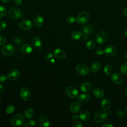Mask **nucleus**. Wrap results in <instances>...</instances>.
<instances>
[{
	"label": "nucleus",
	"mask_w": 127,
	"mask_h": 127,
	"mask_svg": "<svg viewBox=\"0 0 127 127\" xmlns=\"http://www.w3.org/2000/svg\"><path fill=\"white\" fill-rule=\"evenodd\" d=\"M8 14L10 17L13 19L24 18V15L22 14L21 10L16 6L11 7L9 9Z\"/></svg>",
	"instance_id": "1"
},
{
	"label": "nucleus",
	"mask_w": 127,
	"mask_h": 127,
	"mask_svg": "<svg viewBox=\"0 0 127 127\" xmlns=\"http://www.w3.org/2000/svg\"><path fill=\"white\" fill-rule=\"evenodd\" d=\"M111 113V111H105L103 110H101L97 112L94 117V121L97 123H100L105 121L108 116L110 115Z\"/></svg>",
	"instance_id": "2"
},
{
	"label": "nucleus",
	"mask_w": 127,
	"mask_h": 127,
	"mask_svg": "<svg viewBox=\"0 0 127 127\" xmlns=\"http://www.w3.org/2000/svg\"><path fill=\"white\" fill-rule=\"evenodd\" d=\"M14 49L13 46L10 44L5 45L2 47L1 50V54L6 57H10L14 53Z\"/></svg>",
	"instance_id": "3"
},
{
	"label": "nucleus",
	"mask_w": 127,
	"mask_h": 127,
	"mask_svg": "<svg viewBox=\"0 0 127 127\" xmlns=\"http://www.w3.org/2000/svg\"><path fill=\"white\" fill-rule=\"evenodd\" d=\"M24 121V118L20 114H16L13 116L10 120L11 124L15 127L22 126Z\"/></svg>",
	"instance_id": "4"
},
{
	"label": "nucleus",
	"mask_w": 127,
	"mask_h": 127,
	"mask_svg": "<svg viewBox=\"0 0 127 127\" xmlns=\"http://www.w3.org/2000/svg\"><path fill=\"white\" fill-rule=\"evenodd\" d=\"M89 18V13L85 11H82L78 14L76 17V21L77 22L83 25L85 24Z\"/></svg>",
	"instance_id": "5"
},
{
	"label": "nucleus",
	"mask_w": 127,
	"mask_h": 127,
	"mask_svg": "<svg viewBox=\"0 0 127 127\" xmlns=\"http://www.w3.org/2000/svg\"><path fill=\"white\" fill-rule=\"evenodd\" d=\"M108 38V33L105 31H101L97 34L95 37V40L98 43L103 44L107 41Z\"/></svg>",
	"instance_id": "6"
},
{
	"label": "nucleus",
	"mask_w": 127,
	"mask_h": 127,
	"mask_svg": "<svg viewBox=\"0 0 127 127\" xmlns=\"http://www.w3.org/2000/svg\"><path fill=\"white\" fill-rule=\"evenodd\" d=\"M75 69L76 72L82 76L87 75L90 73L89 68L86 65L82 64H77L76 66Z\"/></svg>",
	"instance_id": "7"
},
{
	"label": "nucleus",
	"mask_w": 127,
	"mask_h": 127,
	"mask_svg": "<svg viewBox=\"0 0 127 127\" xmlns=\"http://www.w3.org/2000/svg\"><path fill=\"white\" fill-rule=\"evenodd\" d=\"M20 95L22 99L24 101H28L31 98V93L29 89L26 87L21 88L20 91Z\"/></svg>",
	"instance_id": "8"
},
{
	"label": "nucleus",
	"mask_w": 127,
	"mask_h": 127,
	"mask_svg": "<svg viewBox=\"0 0 127 127\" xmlns=\"http://www.w3.org/2000/svg\"><path fill=\"white\" fill-rule=\"evenodd\" d=\"M19 27L22 30H29L32 28L33 24L32 22L28 19L23 20L19 23Z\"/></svg>",
	"instance_id": "9"
},
{
	"label": "nucleus",
	"mask_w": 127,
	"mask_h": 127,
	"mask_svg": "<svg viewBox=\"0 0 127 127\" xmlns=\"http://www.w3.org/2000/svg\"><path fill=\"white\" fill-rule=\"evenodd\" d=\"M65 92L68 96L72 98H76L78 96V90L73 86L67 87L65 89Z\"/></svg>",
	"instance_id": "10"
},
{
	"label": "nucleus",
	"mask_w": 127,
	"mask_h": 127,
	"mask_svg": "<svg viewBox=\"0 0 127 127\" xmlns=\"http://www.w3.org/2000/svg\"><path fill=\"white\" fill-rule=\"evenodd\" d=\"M117 50L116 48L112 45L106 46L104 49V53L108 57H112L114 56L117 53Z\"/></svg>",
	"instance_id": "11"
},
{
	"label": "nucleus",
	"mask_w": 127,
	"mask_h": 127,
	"mask_svg": "<svg viewBox=\"0 0 127 127\" xmlns=\"http://www.w3.org/2000/svg\"><path fill=\"white\" fill-rule=\"evenodd\" d=\"M111 80L114 83L120 84L122 83L124 81V77L119 72H115L111 76Z\"/></svg>",
	"instance_id": "12"
},
{
	"label": "nucleus",
	"mask_w": 127,
	"mask_h": 127,
	"mask_svg": "<svg viewBox=\"0 0 127 127\" xmlns=\"http://www.w3.org/2000/svg\"><path fill=\"white\" fill-rule=\"evenodd\" d=\"M38 125L41 127H48L50 126L49 118L45 115L41 116L38 119Z\"/></svg>",
	"instance_id": "13"
},
{
	"label": "nucleus",
	"mask_w": 127,
	"mask_h": 127,
	"mask_svg": "<svg viewBox=\"0 0 127 127\" xmlns=\"http://www.w3.org/2000/svg\"><path fill=\"white\" fill-rule=\"evenodd\" d=\"M20 72L17 69L11 70L8 74V77L12 81L17 80L20 77Z\"/></svg>",
	"instance_id": "14"
},
{
	"label": "nucleus",
	"mask_w": 127,
	"mask_h": 127,
	"mask_svg": "<svg viewBox=\"0 0 127 127\" xmlns=\"http://www.w3.org/2000/svg\"><path fill=\"white\" fill-rule=\"evenodd\" d=\"M20 51L23 54H29L32 51V47L29 44H24L21 46Z\"/></svg>",
	"instance_id": "15"
},
{
	"label": "nucleus",
	"mask_w": 127,
	"mask_h": 127,
	"mask_svg": "<svg viewBox=\"0 0 127 127\" xmlns=\"http://www.w3.org/2000/svg\"><path fill=\"white\" fill-rule=\"evenodd\" d=\"M92 87L91 83L88 81H85L83 82L80 86V90L85 93L89 92Z\"/></svg>",
	"instance_id": "16"
},
{
	"label": "nucleus",
	"mask_w": 127,
	"mask_h": 127,
	"mask_svg": "<svg viewBox=\"0 0 127 127\" xmlns=\"http://www.w3.org/2000/svg\"><path fill=\"white\" fill-rule=\"evenodd\" d=\"M44 18L40 15H37L34 19V24L36 27L39 28L42 27L44 24Z\"/></svg>",
	"instance_id": "17"
},
{
	"label": "nucleus",
	"mask_w": 127,
	"mask_h": 127,
	"mask_svg": "<svg viewBox=\"0 0 127 127\" xmlns=\"http://www.w3.org/2000/svg\"><path fill=\"white\" fill-rule=\"evenodd\" d=\"M81 109V105L77 102H74L72 103L69 107V110L71 112L76 113L79 111Z\"/></svg>",
	"instance_id": "18"
},
{
	"label": "nucleus",
	"mask_w": 127,
	"mask_h": 127,
	"mask_svg": "<svg viewBox=\"0 0 127 127\" xmlns=\"http://www.w3.org/2000/svg\"><path fill=\"white\" fill-rule=\"evenodd\" d=\"M92 93L93 96L97 98H102L104 96V91L98 87L95 88L92 91Z\"/></svg>",
	"instance_id": "19"
},
{
	"label": "nucleus",
	"mask_w": 127,
	"mask_h": 127,
	"mask_svg": "<svg viewBox=\"0 0 127 127\" xmlns=\"http://www.w3.org/2000/svg\"><path fill=\"white\" fill-rule=\"evenodd\" d=\"M54 56L58 59L63 60L65 58L66 54L63 50L60 49H57L55 50L54 53Z\"/></svg>",
	"instance_id": "20"
},
{
	"label": "nucleus",
	"mask_w": 127,
	"mask_h": 127,
	"mask_svg": "<svg viewBox=\"0 0 127 127\" xmlns=\"http://www.w3.org/2000/svg\"><path fill=\"white\" fill-rule=\"evenodd\" d=\"M90 117V113L87 110H83L79 115V118L83 121H86L89 119Z\"/></svg>",
	"instance_id": "21"
},
{
	"label": "nucleus",
	"mask_w": 127,
	"mask_h": 127,
	"mask_svg": "<svg viewBox=\"0 0 127 127\" xmlns=\"http://www.w3.org/2000/svg\"><path fill=\"white\" fill-rule=\"evenodd\" d=\"M90 99V96L89 94L87 93H83L80 94L78 97V100L79 102L82 103H85L87 102Z\"/></svg>",
	"instance_id": "22"
},
{
	"label": "nucleus",
	"mask_w": 127,
	"mask_h": 127,
	"mask_svg": "<svg viewBox=\"0 0 127 127\" xmlns=\"http://www.w3.org/2000/svg\"><path fill=\"white\" fill-rule=\"evenodd\" d=\"M101 107L105 110H109L111 107V102L110 100L108 98L103 99L101 102Z\"/></svg>",
	"instance_id": "23"
},
{
	"label": "nucleus",
	"mask_w": 127,
	"mask_h": 127,
	"mask_svg": "<svg viewBox=\"0 0 127 127\" xmlns=\"http://www.w3.org/2000/svg\"><path fill=\"white\" fill-rule=\"evenodd\" d=\"M32 43L33 46L34 48H38L41 47L42 41L40 38L39 36H35L33 38L32 40Z\"/></svg>",
	"instance_id": "24"
},
{
	"label": "nucleus",
	"mask_w": 127,
	"mask_h": 127,
	"mask_svg": "<svg viewBox=\"0 0 127 127\" xmlns=\"http://www.w3.org/2000/svg\"><path fill=\"white\" fill-rule=\"evenodd\" d=\"M100 66V63L99 62L94 61L90 65V69L93 72H96L99 70Z\"/></svg>",
	"instance_id": "25"
},
{
	"label": "nucleus",
	"mask_w": 127,
	"mask_h": 127,
	"mask_svg": "<svg viewBox=\"0 0 127 127\" xmlns=\"http://www.w3.org/2000/svg\"><path fill=\"white\" fill-rule=\"evenodd\" d=\"M93 31V27L90 24H87L84 25L82 28V31L84 34H91Z\"/></svg>",
	"instance_id": "26"
},
{
	"label": "nucleus",
	"mask_w": 127,
	"mask_h": 127,
	"mask_svg": "<svg viewBox=\"0 0 127 127\" xmlns=\"http://www.w3.org/2000/svg\"><path fill=\"white\" fill-rule=\"evenodd\" d=\"M82 36V33L79 31H74L71 34V37L73 40H78Z\"/></svg>",
	"instance_id": "27"
},
{
	"label": "nucleus",
	"mask_w": 127,
	"mask_h": 127,
	"mask_svg": "<svg viewBox=\"0 0 127 127\" xmlns=\"http://www.w3.org/2000/svg\"><path fill=\"white\" fill-rule=\"evenodd\" d=\"M34 115V111L32 109L28 108L24 112V116L26 118L30 119Z\"/></svg>",
	"instance_id": "28"
},
{
	"label": "nucleus",
	"mask_w": 127,
	"mask_h": 127,
	"mask_svg": "<svg viewBox=\"0 0 127 127\" xmlns=\"http://www.w3.org/2000/svg\"><path fill=\"white\" fill-rule=\"evenodd\" d=\"M96 46L95 41L93 40H90L88 41L86 44V47L88 50H91L93 49Z\"/></svg>",
	"instance_id": "29"
},
{
	"label": "nucleus",
	"mask_w": 127,
	"mask_h": 127,
	"mask_svg": "<svg viewBox=\"0 0 127 127\" xmlns=\"http://www.w3.org/2000/svg\"><path fill=\"white\" fill-rule=\"evenodd\" d=\"M112 70L113 69L112 66L108 64H106L104 68V71L107 75H110L111 74Z\"/></svg>",
	"instance_id": "30"
},
{
	"label": "nucleus",
	"mask_w": 127,
	"mask_h": 127,
	"mask_svg": "<svg viewBox=\"0 0 127 127\" xmlns=\"http://www.w3.org/2000/svg\"><path fill=\"white\" fill-rule=\"evenodd\" d=\"M121 72L125 75L127 74V62L124 63L122 64L120 68Z\"/></svg>",
	"instance_id": "31"
},
{
	"label": "nucleus",
	"mask_w": 127,
	"mask_h": 127,
	"mask_svg": "<svg viewBox=\"0 0 127 127\" xmlns=\"http://www.w3.org/2000/svg\"><path fill=\"white\" fill-rule=\"evenodd\" d=\"M6 8L3 6L0 5V18L4 17L6 14Z\"/></svg>",
	"instance_id": "32"
},
{
	"label": "nucleus",
	"mask_w": 127,
	"mask_h": 127,
	"mask_svg": "<svg viewBox=\"0 0 127 127\" xmlns=\"http://www.w3.org/2000/svg\"><path fill=\"white\" fill-rule=\"evenodd\" d=\"M36 125V122L33 120H28L26 124L25 125H22V126L23 127H34Z\"/></svg>",
	"instance_id": "33"
},
{
	"label": "nucleus",
	"mask_w": 127,
	"mask_h": 127,
	"mask_svg": "<svg viewBox=\"0 0 127 127\" xmlns=\"http://www.w3.org/2000/svg\"><path fill=\"white\" fill-rule=\"evenodd\" d=\"M76 20V19L73 16H69L66 18L67 22L69 24L74 23Z\"/></svg>",
	"instance_id": "34"
},
{
	"label": "nucleus",
	"mask_w": 127,
	"mask_h": 127,
	"mask_svg": "<svg viewBox=\"0 0 127 127\" xmlns=\"http://www.w3.org/2000/svg\"><path fill=\"white\" fill-rule=\"evenodd\" d=\"M14 110H15L14 106H13L12 105H10V106H8L6 108V109L5 110V112L7 114H11L14 111Z\"/></svg>",
	"instance_id": "35"
},
{
	"label": "nucleus",
	"mask_w": 127,
	"mask_h": 127,
	"mask_svg": "<svg viewBox=\"0 0 127 127\" xmlns=\"http://www.w3.org/2000/svg\"><path fill=\"white\" fill-rule=\"evenodd\" d=\"M95 53L97 55H101L104 53V50L101 48H98L95 49Z\"/></svg>",
	"instance_id": "36"
},
{
	"label": "nucleus",
	"mask_w": 127,
	"mask_h": 127,
	"mask_svg": "<svg viewBox=\"0 0 127 127\" xmlns=\"http://www.w3.org/2000/svg\"><path fill=\"white\" fill-rule=\"evenodd\" d=\"M8 76L5 74H1L0 75V82L2 83L5 82L7 80Z\"/></svg>",
	"instance_id": "37"
},
{
	"label": "nucleus",
	"mask_w": 127,
	"mask_h": 127,
	"mask_svg": "<svg viewBox=\"0 0 127 127\" xmlns=\"http://www.w3.org/2000/svg\"><path fill=\"white\" fill-rule=\"evenodd\" d=\"M6 27V23L4 21H0V30H4Z\"/></svg>",
	"instance_id": "38"
},
{
	"label": "nucleus",
	"mask_w": 127,
	"mask_h": 127,
	"mask_svg": "<svg viewBox=\"0 0 127 127\" xmlns=\"http://www.w3.org/2000/svg\"><path fill=\"white\" fill-rule=\"evenodd\" d=\"M6 42L5 37L2 35H0V45H3Z\"/></svg>",
	"instance_id": "39"
},
{
	"label": "nucleus",
	"mask_w": 127,
	"mask_h": 127,
	"mask_svg": "<svg viewBox=\"0 0 127 127\" xmlns=\"http://www.w3.org/2000/svg\"><path fill=\"white\" fill-rule=\"evenodd\" d=\"M53 55L51 53H48L46 54L45 55V58L47 60H51L53 58Z\"/></svg>",
	"instance_id": "40"
},
{
	"label": "nucleus",
	"mask_w": 127,
	"mask_h": 127,
	"mask_svg": "<svg viewBox=\"0 0 127 127\" xmlns=\"http://www.w3.org/2000/svg\"><path fill=\"white\" fill-rule=\"evenodd\" d=\"M73 127H82V124L81 122L79 121H76L73 125Z\"/></svg>",
	"instance_id": "41"
},
{
	"label": "nucleus",
	"mask_w": 127,
	"mask_h": 127,
	"mask_svg": "<svg viewBox=\"0 0 127 127\" xmlns=\"http://www.w3.org/2000/svg\"><path fill=\"white\" fill-rule=\"evenodd\" d=\"M102 127H113V125L110 123H107L103 124L101 126Z\"/></svg>",
	"instance_id": "42"
},
{
	"label": "nucleus",
	"mask_w": 127,
	"mask_h": 127,
	"mask_svg": "<svg viewBox=\"0 0 127 127\" xmlns=\"http://www.w3.org/2000/svg\"><path fill=\"white\" fill-rule=\"evenodd\" d=\"M79 118V116L77 115H73L71 117V119L73 121H76L78 120V119Z\"/></svg>",
	"instance_id": "43"
},
{
	"label": "nucleus",
	"mask_w": 127,
	"mask_h": 127,
	"mask_svg": "<svg viewBox=\"0 0 127 127\" xmlns=\"http://www.w3.org/2000/svg\"><path fill=\"white\" fill-rule=\"evenodd\" d=\"M124 113L122 111H119L117 113V116L118 117H122L124 116Z\"/></svg>",
	"instance_id": "44"
},
{
	"label": "nucleus",
	"mask_w": 127,
	"mask_h": 127,
	"mask_svg": "<svg viewBox=\"0 0 127 127\" xmlns=\"http://www.w3.org/2000/svg\"><path fill=\"white\" fill-rule=\"evenodd\" d=\"M23 0H13L14 3L17 5H20L22 3Z\"/></svg>",
	"instance_id": "45"
},
{
	"label": "nucleus",
	"mask_w": 127,
	"mask_h": 127,
	"mask_svg": "<svg viewBox=\"0 0 127 127\" xmlns=\"http://www.w3.org/2000/svg\"><path fill=\"white\" fill-rule=\"evenodd\" d=\"M82 38L84 40V41H86L89 38V36L88 35V34H84L83 35V36H82Z\"/></svg>",
	"instance_id": "46"
},
{
	"label": "nucleus",
	"mask_w": 127,
	"mask_h": 127,
	"mask_svg": "<svg viewBox=\"0 0 127 127\" xmlns=\"http://www.w3.org/2000/svg\"><path fill=\"white\" fill-rule=\"evenodd\" d=\"M4 91V87L2 85L0 84V93H2Z\"/></svg>",
	"instance_id": "47"
},
{
	"label": "nucleus",
	"mask_w": 127,
	"mask_h": 127,
	"mask_svg": "<svg viewBox=\"0 0 127 127\" xmlns=\"http://www.w3.org/2000/svg\"><path fill=\"white\" fill-rule=\"evenodd\" d=\"M1 1L3 2V3H8L9 2H10L11 0H1Z\"/></svg>",
	"instance_id": "48"
},
{
	"label": "nucleus",
	"mask_w": 127,
	"mask_h": 127,
	"mask_svg": "<svg viewBox=\"0 0 127 127\" xmlns=\"http://www.w3.org/2000/svg\"><path fill=\"white\" fill-rule=\"evenodd\" d=\"M124 13L125 15V16L127 18V7H126L124 10Z\"/></svg>",
	"instance_id": "49"
},
{
	"label": "nucleus",
	"mask_w": 127,
	"mask_h": 127,
	"mask_svg": "<svg viewBox=\"0 0 127 127\" xmlns=\"http://www.w3.org/2000/svg\"><path fill=\"white\" fill-rule=\"evenodd\" d=\"M124 33H125V35L127 37V29H126L125 30V31H124Z\"/></svg>",
	"instance_id": "50"
},
{
	"label": "nucleus",
	"mask_w": 127,
	"mask_h": 127,
	"mask_svg": "<svg viewBox=\"0 0 127 127\" xmlns=\"http://www.w3.org/2000/svg\"><path fill=\"white\" fill-rule=\"evenodd\" d=\"M125 58L127 60V51L125 53Z\"/></svg>",
	"instance_id": "51"
},
{
	"label": "nucleus",
	"mask_w": 127,
	"mask_h": 127,
	"mask_svg": "<svg viewBox=\"0 0 127 127\" xmlns=\"http://www.w3.org/2000/svg\"><path fill=\"white\" fill-rule=\"evenodd\" d=\"M125 92H126V95L127 96V88H126V91H125Z\"/></svg>",
	"instance_id": "52"
},
{
	"label": "nucleus",
	"mask_w": 127,
	"mask_h": 127,
	"mask_svg": "<svg viewBox=\"0 0 127 127\" xmlns=\"http://www.w3.org/2000/svg\"><path fill=\"white\" fill-rule=\"evenodd\" d=\"M126 113H127V106L126 108Z\"/></svg>",
	"instance_id": "53"
},
{
	"label": "nucleus",
	"mask_w": 127,
	"mask_h": 127,
	"mask_svg": "<svg viewBox=\"0 0 127 127\" xmlns=\"http://www.w3.org/2000/svg\"><path fill=\"white\" fill-rule=\"evenodd\" d=\"M0 100H1V99H0Z\"/></svg>",
	"instance_id": "54"
}]
</instances>
